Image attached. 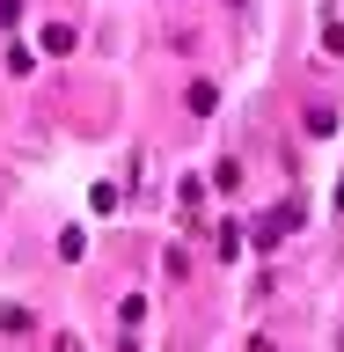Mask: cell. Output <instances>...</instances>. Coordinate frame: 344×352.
Listing matches in <instances>:
<instances>
[{
    "label": "cell",
    "instance_id": "6",
    "mask_svg": "<svg viewBox=\"0 0 344 352\" xmlns=\"http://www.w3.org/2000/svg\"><path fill=\"white\" fill-rule=\"evenodd\" d=\"M337 213H344V184H337Z\"/></svg>",
    "mask_w": 344,
    "mask_h": 352
},
{
    "label": "cell",
    "instance_id": "2",
    "mask_svg": "<svg viewBox=\"0 0 344 352\" xmlns=\"http://www.w3.org/2000/svg\"><path fill=\"white\" fill-rule=\"evenodd\" d=\"M44 52H51V59H66V52H73V22H44Z\"/></svg>",
    "mask_w": 344,
    "mask_h": 352
},
{
    "label": "cell",
    "instance_id": "1",
    "mask_svg": "<svg viewBox=\"0 0 344 352\" xmlns=\"http://www.w3.org/2000/svg\"><path fill=\"white\" fill-rule=\"evenodd\" d=\"M301 220H308V206H301V198H279V206L257 220V235H249V242H257V250H279L286 235H301Z\"/></svg>",
    "mask_w": 344,
    "mask_h": 352
},
{
    "label": "cell",
    "instance_id": "5",
    "mask_svg": "<svg viewBox=\"0 0 344 352\" xmlns=\"http://www.w3.org/2000/svg\"><path fill=\"white\" fill-rule=\"evenodd\" d=\"M323 52H330V59H344V22H337V15L323 22Z\"/></svg>",
    "mask_w": 344,
    "mask_h": 352
},
{
    "label": "cell",
    "instance_id": "3",
    "mask_svg": "<svg viewBox=\"0 0 344 352\" xmlns=\"http://www.w3.org/2000/svg\"><path fill=\"white\" fill-rule=\"evenodd\" d=\"M308 132H315V140H330V132H337V110L315 103V110H308Z\"/></svg>",
    "mask_w": 344,
    "mask_h": 352
},
{
    "label": "cell",
    "instance_id": "4",
    "mask_svg": "<svg viewBox=\"0 0 344 352\" xmlns=\"http://www.w3.org/2000/svg\"><path fill=\"white\" fill-rule=\"evenodd\" d=\"M213 103H220V88H213V81H191V110H198V118H205Z\"/></svg>",
    "mask_w": 344,
    "mask_h": 352
}]
</instances>
